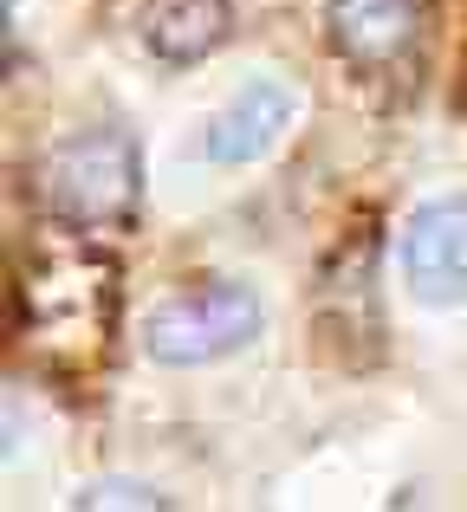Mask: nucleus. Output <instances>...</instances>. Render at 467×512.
I'll use <instances>...</instances> for the list:
<instances>
[{
  "label": "nucleus",
  "mask_w": 467,
  "mask_h": 512,
  "mask_svg": "<svg viewBox=\"0 0 467 512\" xmlns=\"http://www.w3.org/2000/svg\"><path fill=\"white\" fill-rule=\"evenodd\" d=\"M137 188L143 169L124 130H78L39 163V208L65 227H85V234L124 227L137 214Z\"/></svg>",
  "instance_id": "f257e3e1"
},
{
  "label": "nucleus",
  "mask_w": 467,
  "mask_h": 512,
  "mask_svg": "<svg viewBox=\"0 0 467 512\" xmlns=\"http://www.w3.org/2000/svg\"><path fill=\"white\" fill-rule=\"evenodd\" d=\"M260 325H266L260 299H253L247 286H234V279H215V286L176 292V299L156 305L150 325H143V350H150L156 363L189 370V363L234 357L240 344L260 338Z\"/></svg>",
  "instance_id": "f03ea898"
},
{
  "label": "nucleus",
  "mask_w": 467,
  "mask_h": 512,
  "mask_svg": "<svg viewBox=\"0 0 467 512\" xmlns=\"http://www.w3.org/2000/svg\"><path fill=\"white\" fill-rule=\"evenodd\" d=\"M396 273H403L409 299L422 305H455L467 292V195L429 201L409 214L403 240H396Z\"/></svg>",
  "instance_id": "7ed1b4c3"
},
{
  "label": "nucleus",
  "mask_w": 467,
  "mask_h": 512,
  "mask_svg": "<svg viewBox=\"0 0 467 512\" xmlns=\"http://www.w3.org/2000/svg\"><path fill=\"white\" fill-rule=\"evenodd\" d=\"M292 117H299V91H292L286 78H247L215 111V124H208V163H221V169L260 163L292 130Z\"/></svg>",
  "instance_id": "20e7f679"
},
{
  "label": "nucleus",
  "mask_w": 467,
  "mask_h": 512,
  "mask_svg": "<svg viewBox=\"0 0 467 512\" xmlns=\"http://www.w3.org/2000/svg\"><path fill=\"white\" fill-rule=\"evenodd\" d=\"M416 0H331V46L351 65H396L416 46Z\"/></svg>",
  "instance_id": "39448f33"
},
{
  "label": "nucleus",
  "mask_w": 467,
  "mask_h": 512,
  "mask_svg": "<svg viewBox=\"0 0 467 512\" xmlns=\"http://www.w3.org/2000/svg\"><path fill=\"white\" fill-rule=\"evenodd\" d=\"M143 39L163 65H195L228 39V0H150Z\"/></svg>",
  "instance_id": "423d86ee"
},
{
  "label": "nucleus",
  "mask_w": 467,
  "mask_h": 512,
  "mask_svg": "<svg viewBox=\"0 0 467 512\" xmlns=\"http://www.w3.org/2000/svg\"><path fill=\"white\" fill-rule=\"evenodd\" d=\"M72 506H130V512H156V506H169L163 493L150 487V480H130V474H104V480H91L85 493H78Z\"/></svg>",
  "instance_id": "0eeeda50"
}]
</instances>
